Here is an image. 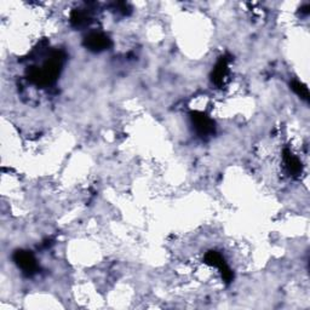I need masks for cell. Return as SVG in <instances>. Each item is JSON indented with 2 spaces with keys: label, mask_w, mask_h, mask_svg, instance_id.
I'll list each match as a JSON object with an SVG mask.
<instances>
[{
  "label": "cell",
  "mask_w": 310,
  "mask_h": 310,
  "mask_svg": "<svg viewBox=\"0 0 310 310\" xmlns=\"http://www.w3.org/2000/svg\"><path fill=\"white\" fill-rule=\"evenodd\" d=\"M15 261L18 264V267H21L27 273H32L36 268L35 260H34V257L29 252L18 251L15 255Z\"/></svg>",
  "instance_id": "1"
},
{
  "label": "cell",
  "mask_w": 310,
  "mask_h": 310,
  "mask_svg": "<svg viewBox=\"0 0 310 310\" xmlns=\"http://www.w3.org/2000/svg\"><path fill=\"white\" fill-rule=\"evenodd\" d=\"M87 46L90 47L91 50H103L108 46V38H106L104 35L98 33H93L87 38Z\"/></svg>",
  "instance_id": "2"
}]
</instances>
